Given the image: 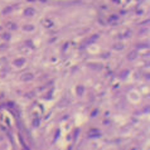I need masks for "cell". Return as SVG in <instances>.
<instances>
[]
</instances>
